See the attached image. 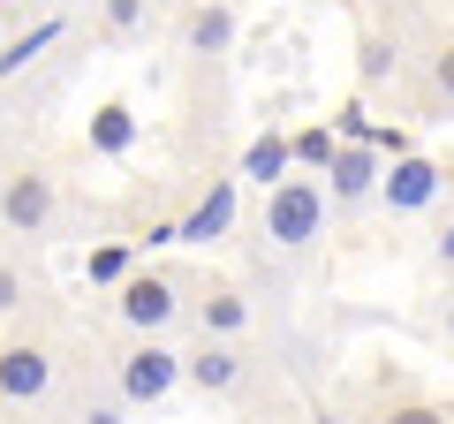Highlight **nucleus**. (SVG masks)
Returning a JSON list of instances; mask_svg holds the SVG:
<instances>
[{
    "label": "nucleus",
    "mask_w": 454,
    "mask_h": 424,
    "mask_svg": "<svg viewBox=\"0 0 454 424\" xmlns=\"http://www.w3.org/2000/svg\"><path fill=\"white\" fill-rule=\"evenodd\" d=\"M258 326V295H250L243 273H205L197 265L190 288V334H250Z\"/></svg>",
    "instance_id": "1a4fd4ad"
},
{
    "label": "nucleus",
    "mask_w": 454,
    "mask_h": 424,
    "mask_svg": "<svg viewBox=\"0 0 454 424\" xmlns=\"http://www.w3.org/2000/svg\"><path fill=\"white\" fill-rule=\"evenodd\" d=\"M190 288H197V265H129L106 288V318L121 334H182L190 326Z\"/></svg>",
    "instance_id": "20e7f679"
},
{
    "label": "nucleus",
    "mask_w": 454,
    "mask_h": 424,
    "mask_svg": "<svg viewBox=\"0 0 454 424\" xmlns=\"http://www.w3.org/2000/svg\"><path fill=\"white\" fill-rule=\"evenodd\" d=\"M61 228H68L61 175H53L46 160H16L8 197H0V235H16V243H53Z\"/></svg>",
    "instance_id": "0eeeda50"
},
{
    "label": "nucleus",
    "mask_w": 454,
    "mask_h": 424,
    "mask_svg": "<svg viewBox=\"0 0 454 424\" xmlns=\"http://www.w3.org/2000/svg\"><path fill=\"white\" fill-rule=\"evenodd\" d=\"M318 175H325V197H333V228H348V220H364V212L379 205V182H387V152H379L372 137H340L333 160H325Z\"/></svg>",
    "instance_id": "6e6552de"
},
{
    "label": "nucleus",
    "mask_w": 454,
    "mask_h": 424,
    "mask_svg": "<svg viewBox=\"0 0 454 424\" xmlns=\"http://www.w3.org/2000/svg\"><path fill=\"white\" fill-rule=\"evenodd\" d=\"M424 326L454 349V280H432V303H424Z\"/></svg>",
    "instance_id": "a211bd4d"
},
{
    "label": "nucleus",
    "mask_w": 454,
    "mask_h": 424,
    "mask_svg": "<svg viewBox=\"0 0 454 424\" xmlns=\"http://www.w3.org/2000/svg\"><path fill=\"white\" fill-rule=\"evenodd\" d=\"M98 31L121 38V46L145 38V31H152V0H98Z\"/></svg>",
    "instance_id": "dca6fc26"
},
{
    "label": "nucleus",
    "mask_w": 454,
    "mask_h": 424,
    "mask_svg": "<svg viewBox=\"0 0 454 424\" xmlns=\"http://www.w3.org/2000/svg\"><path fill=\"white\" fill-rule=\"evenodd\" d=\"M325 235H333V197H325V175H280L258 205V228H250L243 250V280L250 295H288L310 265L325 258Z\"/></svg>",
    "instance_id": "f257e3e1"
},
{
    "label": "nucleus",
    "mask_w": 454,
    "mask_h": 424,
    "mask_svg": "<svg viewBox=\"0 0 454 424\" xmlns=\"http://www.w3.org/2000/svg\"><path fill=\"white\" fill-rule=\"evenodd\" d=\"M424 273L454 280V175H447V197L432 205V228H424Z\"/></svg>",
    "instance_id": "2eb2a0df"
},
{
    "label": "nucleus",
    "mask_w": 454,
    "mask_h": 424,
    "mask_svg": "<svg viewBox=\"0 0 454 424\" xmlns=\"http://www.w3.org/2000/svg\"><path fill=\"white\" fill-rule=\"evenodd\" d=\"M288 167H295V137H280V130H258L235 175H243V182H258V190H273V182L288 175Z\"/></svg>",
    "instance_id": "4468645a"
},
{
    "label": "nucleus",
    "mask_w": 454,
    "mask_h": 424,
    "mask_svg": "<svg viewBox=\"0 0 454 424\" xmlns=\"http://www.w3.org/2000/svg\"><path fill=\"white\" fill-rule=\"evenodd\" d=\"M333 145H340L333 130H295V160H303V167H325V160H333Z\"/></svg>",
    "instance_id": "aec40b11"
},
{
    "label": "nucleus",
    "mask_w": 454,
    "mask_h": 424,
    "mask_svg": "<svg viewBox=\"0 0 454 424\" xmlns=\"http://www.w3.org/2000/svg\"><path fill=\"white\" fill-rule=\"evenodd\" d=\"M129 273V250L121 243H106V250H91V288H114V280Z\"/></svg>",
    "instance_id": "6ab92c4d"
},
{
    "label": "nucleus",
    "mask_w": 454,
    "mask_h": 424,
    "mask_svg": "<svg viewBox=\"0 0 454 424\" xmlns=\"http://www.w3.org/2000/svg\"><path fill=\"white\" fill-rule=\"evenodd\" d=\"M106 349V379H114V394L129 409H160L167 394L182 387V349H175V334H121L114 326V342H98Z\"/></svg>",
    "instance_id": "39448f33"
},
{
    "label": "nucleus",
    "mask_w": 454,
    "mask_h": 424,
    "mask_svg": "<svg viewBox=\"0 0 454 424\" xmlns=\"http://www.w3.org/2000/svg\"><path fill=\"white\" fill-rule=\"evenodd\" d=\"M447 175H454V167L424 160V152H394L387 182H379V212H387V220H417V212H432L439 197H447Z\"/></svg>",
    "instance_id": "f8f14e48"
},
{
    "label": "nucleus",
    "mask_w": 454,
    "mask_h": 424,
    "mask_svg": "<svg viewBox=\"0 0 454 424\" xmlns=\"http://www.w3.org/2000/svg\"><path fill=\"white\" fill-rule=\"evenodd\" d=\"M68 342L76 334L61 326V310L38 295L23 318L0 326V417H23V409H53L68 372Z\"/></svg>",
    "instance_id": "f03ea898"
},
{
    "label": "nucleus",
    "mask_w": 454,
    "mask_h": 424,
    "mask_svg": "<svg viewBox=\"0 0 454 424\" xmlns=\"http://www.w3.org/2000/svg\"><path fill=\"white\" fill-rule=\"evenodd\" d=\"M129 145H137L129 106H121V98H106V106L91 114V152H129Z\"/></svg>",
    "instance_id": "f3484780"
},
{
    "label": "nucleus",
    "mask_w": 454,
    "mask_h": 424,
    "mask_svg": "<svg viewBox=\"0 0 454 424\" xmlns=\"http://www.w3.org/2000/svg\"><path fill=\"white\" fill-rule=\"evenodd\" d=\"M182 387H197L205 402H227V409H273V402H288L273 357H258L250 334H197V342L182 349Z\"/></svg>",
    "instance_id": "7ed1b4c3"
},
{
    "label": "nucleus",
    "mask_w": 454,
    "mask_h": 424,
    "mask_svg": "<svg viewBox=\"0 0 454 424\" xmlns=\"http://www.w3.org/2000/svg\"><path fill=\"white\" fill-rule=\"evenodd\" d=\"M235 31H243V8H235V0H182L175 8V61H182V76L190 83L227 76Z\"/></svg>",
    "instance_id": "423d86ee"
},
{
    "label": "nucleus",
    "mask_w": 454,
    "mask_h": 424,
    "mask_svg": "<svg viewBox=\"0 0 454 424\" xmlns=\"http://www.w3.org/2000/svg\"><path fill=\"white\" fill-rule=\"evenodd\" d=\"M409 106L417 122H454V23H432V38L417 46V68H409Z\"/></svg>",
    "instance_id": "9b49d317"
},
{
    "label": "nucleus",
    "mask_w": 454,
    "mask_h": 424,
    "mask_svg": "<svg viewBox=\"0 0 454 424\" xmlns=\"http://www.w3.org/2000/svg\"><path fill=\"white\" fill-rule=\"evenodd\" d=\"M38 295H46V288H38L31 243H16V235H8V243H0V326H8V318H23Z\"/></svg>",
    "instance_id": "ddd939ff"
},
{
    "label": "nucleus",
    "mask_w": 454,
    "mask_h": 424,
    "mask_svg": "<svg viewBox=\"0 0 454 424\" xmlns=\"http://www.w3.org/2000/svg\"><path fill=\"white\" fill-rule=\"evenodd\" d=\"M8 175H16V160H0V197H8Z\"/></svg>",
    "instance_id": "412c9836"
},
{
    "label": "nucleus",
    "mask_w": 454,
    "mask_h": 424,
    "mask_svg": "<svg viewBox=\"0 0 454 424\" xmlns=\"http://www.w3.org/2000/svg\"><path fill=\"white\" fill-rule=\"evenodd\" d=\"M235 228H243V190H235V175L197 182L190 212H175V243H190V250H220Z\"/></svg>",
    "instance_id": "9d476101"
}]
</instances>
